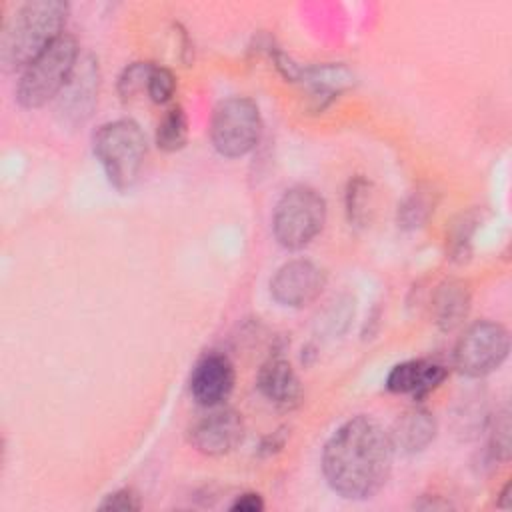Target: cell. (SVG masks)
Returning a JSON list of instances; mask_svg holds the SVG:
<instances>
[{"mask_svg":"<svg viewBox=\"0 0 512 512\" xmlns=\"http://www.w3.org/2000/svg\"><path fill=\"white\" fill-rule=\"evenodd\" d=\"M278 70L294 82H302L310 88V98L314 100V110H322L330 104L342 90L354 84L352 72L342 64H318L302 68L294 64L284 54L276 56Z\"/></svg>","mask_w":512,"mask_h":512,"instance_id":"10","label":"cell"},{"mask_svg":"<svg viewBox=\"0 0 512 512\" xmlns=\"http://www.w3.org/2000/svg\"><path fill=\"white\" fill-rule=\"evenodd\" d=\"M68 18V4L60 0H32L22 4L6 22L0 38L4 68H26L60 36Z\"/></svg>","mask_w":512,"mask_h":512,"instance_id":"2","label":"cell"},{"mask_svg":"<svg viewBox=\"0 0 512 512\" xmlns=\"http://www.w3.org/2000/svg\"><path fill=\"white\" fill-rule=\"evenodd\" d=\"M146 150V136L130 118L102 124L92 138L96 160L104 168L108 182L120 192L130 190L138 182Z\"/></svg>","mask_w":512,"mask_h":512,"instance_id":"3","label":"cell"},{"mask_svg":"<svg viewBox=\"0 0 512 512\" xmlns=\"http://www.w3.org/2000/svg\"><path fill=\"white\" fill-rule=\"evenodd\" d=\"M498 506H500V508H510V506H512V500H510V482L502 488L500 498H498Z\"/></svg>","mask_w":512,"mask_h":512,"instance_id":"26","label":"cell"},{"mask_svg":"<svg viewBox=\"0 0 512 512\" xmlns=\"http://www.w3.org/2000/svg\"><path fill=\"white\" fill-rule=\"evenodd\" d=\"M510 412L508 408H502L500 412H496V416L490 422V440H488V452L492 456V460L498 462H506L510 458Z\"/></svg>","mask_w":512,"mask_h":512,"instance_id":"20","label":"cell"},{"mask_svg":"<svg viewBox=\"0 0 512 512\" xmlns=\"http://www.w3.org/2000/svg\"><path fill=\"white\" fill-rule=\"evenodd\" d=\"M152 62H134L126 66L118 78V94L124 102L132 100L136 94L148 88V78L152 72Z\"/></svg>","mask_w":512,"mask_h":512,"instance_id":"22","label":"cell"},{"mask_svg":"<svg viewBox=\"0 0 512 512\" xmlns=\"http://www.w3.org/2000/svg\"><path fill=\"white\" fill-rule=\"evenodd\" d=\"M140 506H142L140 498L134 490L120 488V490L108 494L98 508L110 510V512H136V510H140Z\"/></svg>","mask_w":512,"mask_h":512,"instance_id":"24","label":"cell"},{"mask_svg":"<svg viewBox=\"0 0 512 512\" xmlns=\"http://www.w3.org/2000/svg\"><path fill=\"white\" fill-rule=\"evenodd\" d=\"M326 222V202L310 186L298 184L288 188L276 202L272 214V232L276 242L286 250H300L310 244Z\"/></svg>","mask_w":512,"mask_h":512,"instance_id":"5","label":"cell"},{"mask_svg":"<svg viewBox=\"0 0 512 512\" xmlns=\"http://www.w3.org/2000/svg\"><path fill=\"white\" fill-rule=\"evenodd\" d=\"M236 372L228 356L220 352L204 354L190 374V394L204 408L220 406L234 390Z\"/></svg>","mask_w":512,"mask_h":512,"instance_id":"12","label":"cell"},{"mask_svg":"<svg viewBox=\"0 0 512 512\" xmlns=\"http://www.w3.org/2000/svg\"><path fill=\"white\" fill-rule=\"evenodd\" d=\"M100 86V70L98 60L92 54H86L76 62V68L66 82L64 90L58 96L56 112L62 122L70 126L84 124L96 106Z\"/></svg>","mask_w":512,"mask_h":512,"instance_id":"9","label":"cell"},{"mask_svg":"<svg viewBox=\"0 0 512 512\" xmlns=\"http://www.w3.org/2000/svg\"><path fill=\"white\" fill-rule=\"evenodd\" d=\"M326 276L310 260H290L282 264L270 280V296L286 308H304L324 290Z\"/></svg>","mask_w":512,"mask_h":512,"instance_id":"8","label":"cell"},{"mask_svg":"<svg viewBox=\"0 0 512 512\" xmlns=\"http://www.w3.org/2000/svg\"><path fill=\"white\" fill-rule=\"evenodd\" d=\"M188 140V120L182 106H172L156 128V146L164 152H176L184 148Z\"/></svg>","mask_w":512,"mask_h":512,"instance_id":"18","label":"cell"},{"mask_svg":"<svg viewBox=\"0 0 512 512\" xmlns=\"http://www.w3.org/2000/svg\"><path fill=\"white\" fill-rule=\"evenodd\" d=\"M262 136V116L254 100L232 96L222 100L210 120V142L226 158H240L256 148Z\"/></svg>","mask_w":512,"mask_h":512,"instance_id":"6","label":"cell"},{"mask_svg":"<svg viewBox=\"0 0 512 512\" xmlns=\"http://www.w3.org/2000/svg\"><path fill=\"white\" fill-rule=\"evenodd\" d=\"M260 394L280 408H292L300 398V380L284 358L266 360L256 376Z\"/></svg>","mask_w":512,"mask_h":512,"instance_id":"15","label":"cell"},{"mask_svg":"<svg viewBox=\"0 0 512 512\" xmlns=\"http://www.w3.org/2000/svg\"><path fill=\"white\" fill-rule=\"evenodd\" d=\"M230 510L232 512H260V510H264V500L256 492H246V494H240L230 504Z\"/></svg>","mask_w":512,"mask_h":512,"instance_id":"25","label":"cell"},{"mask_svg":"<svg viewBox=\"0 0 512 512\" xmlns=\"http://www.w3.org/2000/svg\"><path fill=\"white\" fill-rule=\"evenodd\" d=\"M478 216L476 212H468V214H462L460 220L454 222V228L450 232V238H448V244H450V258L456 260V262H464L470 254V238L476 230V224H478Z\"/></svg>","mask_w":512,"mask_h":512,"instance_id":"21","label":"cell"},{"mask_svg":"<svg viewBox=\"0 0 512 512\" xmlns=\"http://www.w3.org/2000/svg\"><path fill=\"white\" fill-rule=\"evenodd\" d=\"M510 352L508 330L490 320L470 324L454 346V368L468 378H484L498 370Z\"/></svg>","mask_w":512,"mask_h":512,"instance_id":"7","label":"cell"},{"mask_svg":"<svg viewBox=\"0 0 512 512\" xmlns=\"http://www.w3.org/2000/svg\"><path fill=\"white\" fill-rule=\"evenodd\" d=\"M372 206V192H370V182L364 178H354L348 184L346 192V212L348 220L354 226H366L368 222V210Z\"/></svg>","mask_w":512,"mask_h":512,"instance_id":"19","label":"cell"},{"mask_svg":"<svg viewBox=\"0 0 512 512\" xmlns=\"http://www.w3.org/2000/svg\"><path fill=\"white\" fill-rule=\"evenodd\" d=\"M394 446L390 434L370 416L346 420L324 444L322 474L346 500L376 496L390 478Z\"/></svg>","mask_w":512,"mask_h":512,"instance_id":"1","label":"cell"},{"mask_svg":"<svg viewBox=\"0 0 512 512\" xmlns=\"http://www.w3.org/2000/svg\"><path fill=\"white\" fill-rule=\"evenodd\" d=\"M174 90H176V78L172 70L164 66H154L148 78V88H146L148 98L156 104H164L174 96Z\"/></svg>","mask_w":512,"mask_h":512,"instance_id":"23","label":"cell"},{"mask_svg":"<svg viewBox=\"0 0 512 512\" xmlns=\"http://www.w3.org/2000/svg\"><path fill=\"white\" fill-rule=\"evenodd\" d=\"M470 312V290L462 280L442 282L432 298L434 322L442 332L456 330Z\"/></svg>","mask_w":512,"mask_h":512,"instance_id":"16","label":"cell"},{"mask_svg":"<svg viewBox=\"0 0 512 512\" xmlns=\"http://www.w3.org/2000/svg\"><path fill=\"white\" fill-rule=\"evenodd\" d=\"M436 432L438 424L432 412H428L426 408H410L396 418L388 434L394 450H400L404 454H416L432 444Z\"/></svg>","mask_w":512,"mask_h":512,"instance_id":"14","label":"cell"},{"mask_svg":"<svg viewBox=\"0 0 512 512\" xmlns=\"http://www.w3.org/2000/svg\"><path fill=\"white\" fill-rule=\"evenodd\" d=\"M436 206V194L430 188H418L410 192L398 206V226L402 230H416L428 222Z\"/></svg>","mask_w":512,"mask_h":512,"instance_id":"17","label":"cell"},{"mask_svg":"<svg viewBox=\"0 0 512 512\" xmlns=\"http://www.w3.org/2000/svg\"><path fill=\"white\" fill-rule=\"evenodd\" d=\"M78 62V42L70 34H62L50 48L32 60L16 86V100L24 108H40L48 100L58 98L70 80Z\"/></svg>","mask_w":512,"mask_h":512,"instance_id":"4","label":"cell"},{"mask_svg":"<svg viewBox=\"0 0 512 512\" xmlns=\"http://www.w3.org/2000/svg\"><path fill=\"white\" fill-rule=\"evenodd\" d=\"M190 444L208 456L232 452L244 438L242 416L232 408H218L196 420L190 428Z\"/></svg>","mask_w":512,"mask_h":512,"instance_id":"11","label":"cell"},{"mask_svg":"<svg viewBox=\"0 0 512 512\" xmlns=\"http://www.w3.org/2000/svg\"><path fill=\"white\" fill-rule=\"evenodd\" d=\"M448 376V368L426 358H414L396 364L386 376V388L394 394H412L416 398L438 388Z\"/></svg>","mask_w":512,"mask_h":512,"instance_id":"13","label":"cell"}]
</instances>
